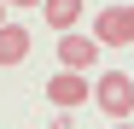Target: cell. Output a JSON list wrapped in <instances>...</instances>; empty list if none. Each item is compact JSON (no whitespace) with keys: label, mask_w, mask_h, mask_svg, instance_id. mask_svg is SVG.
Returning a JSON list of instances; mask_svg holds the SVG:
<instances>
[{"label":"cell","mask_w":134,"mask_h":129,"mask_svg":"<svg viewBox=\"0 0 134 129\" xmlns=\"http://www.w3.org/2000/svg\"><path fill=\"white\" fill-rule=\"evenodd\" d=\"M93 106H99L111 123H128V117H134V76H128V71H99Z\"/></svg>","instance_id":"obj_1"},{"label":"cell","mask_w":134,"mask_h":129,"mask_svg":"<svg viewBox=\"0 0 134 129\" xmlns=\"http://www.w3.org/2000/svg\"><path fill=\"white\" fill-rule=\"evenodd\" d=\"M93 41H99V47H128V41H134V6L93 12Z\"/></svg>","instance_id":"obj_2"},{"label":"cell","mask_w":134,"mask_h":129,"mask_svg":"<svg viewBox=\"0 0 134 129\" xmlns=\"http://www.w3.org/2000/svg\"><path fill=\"white\" fill-rule=\"evenodd\" d=\"M47 100L58 106V112H76V106H93V82H87V76H76V71H58V76L47 82Z\"/></svg>","instance_id":"obj_3"},{"label":"cell","mask_w":134,"mask_h":129,"mask_svg":"<svg viewBox=\"0 0 134 129\" xmlns=\"http://www.w3.org/2000/svg\"><path fill=\"white\" fill-rule=\"evenodd\" d=\"M93 59H99V41L93 35H58V64H64V71H76V76H87V71H93Z\"/></svg>","instance_id":"obj_4"},{"label":"cell","mask_w":134,"mask_h":129,"mask_svg":"<svg viewBox=\"0 0 134 129\" xmlns=\"http://www.w3.org/2000/svg\"><path fill=\"white\" fill-rule=\"evenodd\" d=\"M41 18H47V29L70 35V29H76V18H82V0H47V6H41Z\"/></svg>","instance_id":"obj_5"},{"label":"cell","mask_w":134,"mask_h":129,"mask_svg":"<svg viewBox=\"0 0 134 129\" xmlns=\"http://www.w3.org/2000/svg\"><path fill=\"white\" fill-rule=\"evenodd\" d=\"M29 59V29L24 24H6L0 29V64H24Z\"/></svg>","instance_id":"obj_6"},{"label":"cell","mask_w":134,"mask_h":129,"mask_svg":"<svg viewBox=\"0 0 134 129\" xmlns=\"http://www.w3.org/2000/svg\"><path fill=\"white\" fill-rule=\"evenodd\" d=\"M53 129H76V117L70 112H53Z\"/></svg>","instance_id":"obj_7"},{"label":"cell","mask_w":134,"mask_h":129,"mask_svg":"<svg viewBox=\"0 0 134 129\" xmlns=\"http://www.w3.org/2000/svg\"><path fill=\"white\" fill-rule=\"evenodd\" d=\"M6 6H47V0H6Z\"/></svg>","instance_id":"obj_8"},{"label":"cell","mask_w":134,"mask_h":129,"mask_svg":"<svg viewBox=\"0 0 134 129\" xmlns=\"http://www.w3.org/2000/svg\"><path fill=\"white\" fill-rule=\"evenodd\" d=\"M0 29H6V6H0Z\"/></svg>","instance_id":"obj_9"},{"label":"cell","mask_w":134,"mask_h":129,"mask_svg":"<svg viewBox=\"0 0 134 129\" xmlns=\"http://www.w3.org/2000/svg\"><path fill=\"white\" fill-rule=\"evenodd\" d=\"M111 129H134V123H111Z\"/></svg>","instance_id":"obj_10"}]
</instances>
